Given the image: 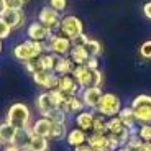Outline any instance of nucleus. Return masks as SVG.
Returning a JSON list of instances; mask_svg holds the SVG:
<instances>
[{
	"label": "nucleus",
	"instance_id": "7",
	"mask_svg": "<svg viewBox=\"0 0 151 151\" xmlns=\"http://www.w3.org/2000/svg\"><path fill=\"white\" fill-rule=\"evenodd\" d=\"M38 22L45 25L46 28H49L53 33H58L59 31V23H61V13H58L49 5H46L38 13Z\"/></svg>",
	"mask_w": 151,
	"mask_h": 151
},
{
	"label": "nucleus",
	"instance_id": "26",
	"mask_svg": "<svg viewBox=\"0 0 151 151\" xmlns=\"http://www.w3.org/2000/svg\"><path fill=\"white\" fill-rule=\"evenodd\" d=\"M36 59H38V64H40V71H53L54 69L56 56L53 53H43Z\"/></svg>",
	"mask_w": 151,
	"mask_h": 151
},
{
	"label": "nucleus",
	"instance_id": "38",
	"mask_svg": "<svg viewBox=\"0 0 151 151\" xmlns=\"http://www.w3.org/2000/svg\"><path fill=\"white\" fill-rule=\"evenodd\" d=\"M2 151H23L22 146L17 143H10V145H4L2 146Z\"/></svg>",
	"mask_w": 151,
	"mask_h": 151
},
{
	"label": "nucleus",
	"instance_id": "40",
	"mask_svg": "<svg viewBox=\"0 0 151 151\" xmlns=\"http://www.w3.org/2000/svg\"><path fill=\"white\" fill-rule=\"evenodd\" d=\"M125 148H127V146H125ZM127 150H128V151H151V145L150 143H143L140 148H136V150H130V148H127Z\"/></svg>",
	"mask_w": 151,
	"mask_h": 151
},
{
	"label": "nucleus",
	"instance_id": "9",
	"mask_svg": "<svg viewBox=\"0 0 151 151\" xmlns=\"http://www.w3.org/2000/svg\"><path fill=\"white\" fill-rule=\"evenodd\" d=\"M104 91L102 87H95V86H91V87H86V89H81V99H82L84 105H86V109L89 110H94L97 109L99 105V100H100V97H102Z\"/></svg>",
	"mask_w": 151,
	"mask_h": 151
},
{
	"label": "nucleus",
	"instance_id": "23",
	"mask_svg": "<svg viewBox=\"0 0 151 151\" xmlns=\"http://www.w3.org/2000/svg\"><path fill=\"white\" fill-rule=\"evenodd\" d=\"M87 145L94 151H110L109 150V141H107V135H100V133H91L87 136Z\"/></svg>",
	"mask_w": 151,
	"mask_h": 151
},
{
	"label": "nucleus",
	"instance_id": "21",
	"mask_svg": "<svg viewBox=\"0 0 151 151\" xmlns=\"http://www.w3.org/2000/svg\"><path fill=\"white\" fill-rule=\"evenodd\" d=\"M51 125H53V122L49 120L48 117H40L31 123V130H33V133L36 136H45V138H48L49 132H51Z\"/></svg>",
	"mask_w": 151,
	"mask_h": 151
},
{
	"label": "nucleus",
	"instance_id": "22",
	"mask_svg": "<svg viewBox=\"0 0 151 151\" xmlns=\"http://www.w3.org/2000/svg\"><path fill=\"white\" fill-rule=\"evenodd\" d=\"M74 63L71 61L69 56H56V63H54V69L53 72H56L58 76H66L71 74L74 69Z\"/></svg>",
	"mask_w": 151,
	"mask_h": 151
},
{
	"label": "nucleus",
	"instance_id": "41",
	"mask_svg": "<svg viewBox=\"0 0 151 151\" xmlns=\"http://www.w3.org/2000/svg\"><path fill=\"white\" fill-rule=\"evenodd\" d=\"M72 151H94V150H92L87 143H84V145H79V146L72 148Z\"/></svg>",
	"mask_w": 151,
	"mask_h": 151
},
{
	"label": "nucleus",
	"instance_id": "15",
	"mask_svg": "<svg viewBox=\"0 0 151 151\" xmlns=\"http://www.w3.org/2000/svg\"><path fill=\"white\" fill-rule=\"evenodd\" d=\"M59 91L66 92L69 95H79L81 94V87L76 82V79L72 77V74H66V76H59L58 79V87Z\"/></svg>",
	"mask_w": 151,
	"mask_h": 151
},
{
	"label": "nucleus",
	"instance_id": "17",
	"mask_svg": "<svg viewBox=\"0 0 151 151\" xmlns=\"http://www.w3.org/2000/svg\"><path fill=\"white\" fill-rule=\"evenodd\" d=\"M23 151H48L49 150V140L45 136L33 135L25 145H22Z\"/></svg>",
	"mask_w": 151,
	"mask_h": 151
},
{
	"label": "nucleus",
	"instance_id": "33",
	"mask_svg": "<svg viewBox=\"0 0 151 151\" xmlns=\"http://www.w3.org/2000/svg\"><path fill=\"white\" fill-rule=\"evenodd\" d=\"M12 28L8 27L7 23L4 22V18L0 17V40L4 41V40H7V38H10V35H12Z\"/></svg>",
	"mask_w": 151,
	"mask_h": 151
},
{
	"label": "nucleus",
	"instance_id": "45",
	"mask_svg": "<svg viewBox=\"0 0 151 151\" xmlns=\"http://www.w3.org/2000/svg\"><path fill=\"white\" fill-rule=\"evenodd\" d=\"M150 145H151V141H150Z\"/></svg>",
	"mask_w": 151,
	"mask_h": 151
},
{
	"label": "nucleus",
	"instance_id": "37",
	"mask_svg": "<svg viewBox=\"0 0 151 151\" xmlns=\"http://www.w3.org/2000/svg\"><path fill=\"white\" fill-rule=\"evenodd\" d=\"M7 8H23V4L20 0H4Z\"/></svg>",
	"mask_w": 151,
	"mask_h": 151
},
{
	"label": "nucleus",
	"instance_id": "18",
	"mask_svg": "<svg viewBox=\"0 0 151 151\" xmlns=\"http://www.w3.org/2000/svg\"><path fill=\"white\" fill-rule=\"evenodd\" d=\"M59 109L63 110V112H66L68 115H76V113L82 112V110L86 109V105H84L81 95H71Z\"/></svg>",
	"mask_w": 151,
	"mask_h": 151
},
{
	"label": "nucleus",
	"instance_id": "28",
	"mask_svg": "<svg viewBox=\"0 0 151 151\" xmlns=\"http://www.w3.org/2000/svg\"><path fill=\"white\" fill-rule=\"evenodd\" d=\"M91 133L107 135V117L95 113V118H94V123H92V132Z\"/></svg>",
	"mask_w": 151,
	"mask_h": 151
},
{
	"label": "nucleus",
	"instance_id": "8",
	"mask_svg": "<svg viewBox=\"0 0 151 151\" xmlns=\"http://www.w3.org/2000/svg\"><path fill=\"white\" fill-rule=\"evenodd\" d=\"M31 79L38 87H41L45 91H53L58 87L59 76L53 71H36L35 74H31Z\"/></svg>",
	"mask_w": 151,
	"mask_h": 151
},
{
	"label": "nucleus",
	"instance_id": "43",
	"mask_svg": "<svg viewBox=\"0 0 151 151\" xmlns=\"http://www.w3.org/2000/svg\"><path fill=\"white\" fill-rule=\"evenodd\" d=\"M2 49H4V43H2V40H0V53H2Z\"/></svg>",
	"mask_w": 151,
	"mask_h": 151
},
{
	"label": "nucleus",
	"instance_id": "27",
	"mask_svg": "<svg viewBox=\"0 0 151 151\" xmlns=\"http://www.w3.org/2000/svg\"><path fill=\"white\" fill-rule=\"evenodd\" d=\"M127 128L123 123H122V120L117 117H110L107 118V133H110V135H117V133L123 132V130Z\"/></svg>",
	"mask_w": 151,
	"mask_h": 151
},
{
	"label": "nucleus",
	"instance_id": "20",
	"mask_svg": "<svg viewBox=\"0 0 151 151\" xmlns=\"http://www.w3.org/2000/svg\"><path fill=\"white\" fill-rule=\"evenodd\" d=\"M87 136L89 135H87L84 130L74 127V128H71L68 132V135H66V143H68L71 148H76V146H79V145L87 143Z\"/></svg>",
	"mask_w": 151,
	"mask_h": 151
},
{
	"label": "nucleus",
	"instance_id": "35",
	"mask_svg": "<svg viewBox=\"0 0 151 151\" xmlns=\"http://www.w3.org/2000/svg\"><path fill=\"white\" fill-rule=\"evenodd\" d=\"M23 66H25V71H27L28 74H35L36 71H40V64H38V59H36V58H35V59H31V61L23 63Z\"/></svg>",
	"mask_w": 151,
	"mask_h": 151
},
{
	"label": "nucleus",
	"instance_id": "5",
	"mask_svg": "<svg viewBox=\"0 0 151 151\" xmlns=\"http://www.w3.org/2000/svg\"><path fill=\"white\" fill-rule=\"evenodd\" d=\"M63 36L69 38L71 41H74L76 38H79L84 33V23L79 17L76 15H64L61 17V23H59V31Z\"/></svg>",
	"mask_w": 151,
	"mask_h": 151
},
{
	"label": "nucleus",
	"instance_id": "19",
	"mask_svg": "<svg viewBox=\"0 0 151 151\" xmlns=\"http://www.w3.org/2000/svg\"><path fill=\"white\" fill-rule=\"evenodd\" d=\"M17 133L18 130L10 125L8 122H2L0 123V145H10V143H15L17 140Z\"/></svg>",
	"mask_w": 151,
	"mask_h": 151
},
{
	"label": "nucleus",
	"instance_id": "24",
	"mask_svg": "<svg viewBox=\"0 0 151 151\" xmlns=\"http://www.w3.org/2000/svg\"><path fill=\"white\" fill-rule=\"evenodd\" d=\"M68 56L71 58V61L74 63L76 66L86 64V61L91 58L89 53H87L86 46H82V45H72V48H71V51H69Z\"/></svg>",
	"mask_w": 151,
	"mask_h": 151
},
{
	"label": "nucleus",
	"instance_id": "30",
	"mask_svg": "<svg viewBox=\"0 0 151 151\" xmlns=\"http://www.w3.org/2000/svg\"><path fill=\"white\" fill-rule=\"evenodd\" d=\"M138 138H140L143 143H150L151 141V123L146 125H138V132H136Z\"/></svg>",
	"mask_w": 151,
	"mask_h": 151
},
{
	"label": "nucleus",
	"instance_id": "34",
	"mask_svg": "<svg viewBox=\"0 0 151 151\" xmlns=\"http://www.w3.org/2000/svg\"><path fill=\"white\" fill-rule=\"evenodd\" d=\"M102 84H104V74H102V71H100V69H94V71H92V86L102 87Z\"/></svg>",
	"mask_w": 151,
	"mask_h": 151
},
{
	"label": "nucleus",
	"instance_id": "31",
	"mask_svg": "<svg viewBox=\"0 0 151 151\" xmlns=\"http://www.w3.org/2000/svg\"><path fill=\"white\" fill-rule=\"evenodd\" d=\"M48 5L53 10H56L58 13H61V12H64L66 7H68V0H48Z\"/></svg>",
	"mask_w": 151,
	"mask_h": 151
},
{
	"label": "nucleus",
	"instance_id": "39",
	"mask_svg": "<svg viewBox=\"0 0 151 151\" xmlns=\"http://www.w3.org/2000/svg\"><path fill=\"white\" fill-rule=\"evenodd\" d=\"M143 15H145V18L151 20V0L143 5Z\"/></svg>",
	"mask_w": 151,
	"mask_h": 151
},
{
	"label": "nucleus",
	"instance_id": "32",
	"mask_svg": "<svg viewBox=\"0 0 151 151\" xmlns=\"http://www.w3.org/2000/svg\"><path fill=\"white\" fill-rule=\"evenodd\" d=\"M140 56L143 58V59H151V40H148V41L141 43L140 46Z\"/></svg>",
	"mask_w": 151,
	"mask_h": 151
},
{
	"label": "nucleus",
	"instance_id": "3",
	"mask_svg": "<svg viewBox=\"0 0 151 151\" xmlns=\"http://www.w3.org/2000/svg\"><path fill=\"white\" fill-rule=\"evenodd\" d=\"M133 113H135V120L138 125H146L151 123V95L140 94L136 95L130 104Z\"/></svg>",
	"mask_w": 151,
	"mask_h": 151
},
{
	"label": "nucleus",
	"instance_id": "42",
	"mask_svg": "<svg viewBox=\"0 0 151 151\" xmlns=\"http://www.w3.org/2000/svg\"><path fill=\"white\" fill-rule=\"evenodd\" d=\"M5 10H7V7H5V2H4V0H0V17L5 13Z\"/></svg>",
	"mask_w": 151,
	"mask_h": 151
},
{
	"label": "nucleus",
	"instance_id": "13",
	"mask_svg": "<svg viewBox=\"0 0 151 151\" xmlns=\"http://www.w3.org/2000/svg\"><path fill=\"white\" fill-rule=\"evenodd\" d=\"M71 74L76 79V82L79 84L81 89H86V87L92 86V69H89L86 64L74 66V69H72Z\"/></svg>",
	"mask_w": 151,
	"mask_h": 151
},
{
	"label": "nucleus",
	"instance_id": "2",
	"mask_svg": "<svg viewBox=\"0 0 151 151\" xmlns=\"http://www.w3.org/2000/svg\"><path fill=\"white\" fill-rule=\"evenodd\" d=\"M43 53H46L45 41H33V40H25V41L15 45L13 49H12L13 58H15L17 61H20V63L31 61Z\"/></svg>",
	"mask_w": 151,
	"mask_h": 151
},
{
	"label": "nucleus",
	"instance_id": "29",
	"mask_svg": "<svg viewBox=\"0 0 151 151\" xmlns=\"http://www.w3.org/2000/svg\"><path fill=\"white\" fill-rule=\"evenodd\" d=\"M86 49H87V53H89V56H95V58H99L100 54H102V43L99 41V40H94V38H89L87 40V43L86 45Z\"/></svg>",
	"mask_w": 151,
	"mask_h": 151
},
{
	"label": "nucleus",
	"instance_id": "14",
	"mask_svg": "<svg viewBox=\"0 0 151 151\" xmlns=\"http://www.w3.org/2000/svg\"><path fill=\"white\" fill-rule=\"evenodd\" d=\"M94 118H95V112L94 110H89V109H84L82 112L76 113L74 117V123L77 128L84 130V132H92V123H94Z\"/></svg>",
	"mask_w": 151,
	"mask_h": 151
},
{
	"label": "nucleus",
	"instance_id": "1",
	"mask_svg": "<svg viewBox=\"0 0 151 151\" xmlns=\"http://www.w3.org/2000/svg\"><path fill=\"white\" fill-rule=\"evenodd\" d=\"M5 122L13 125L17 130H25L31 127V110L27 104L23 102H15L12 104L7 110Z\"/></svg>",
	"mask_w": 151,
	"mask_h": 151
},
{
	"label": "nucleus",
	"instance_id": "12",
	"mask_svg": "<svg viewBox=\"0 0 151 151\" xmlns=\"http://www.w3.org/2000/svg\"><path fill=\"white\" fill-rule=\"evenodd\" d=\"M4 22L7 23L12 30H20L25 25V13L23 8H7L5 13L2 15Z\"/></svg>",
	"mask_w": 151,
	"mask_h": 151
},
{
	"label": "nucleus",
	"instance_id": "16",
	"mask_svg": "<svg viewBox=\"0 0 151 151\" xmlns=\"http://www.w3.org/2000/svg\"><path fill=\"white\" fill-rule=\"evenodd\" d=\"M118 118L122 120V123L127 127V128L132 132V135H136L138 132V123L135 120V113H133L132 107H122V110L118 112Z\"/></svg>",
	"mask_w": 151,
	"mask_h": 151
},
{
	"label": "nucleus",
	"instance_id": "44",
	"mask_svg": "<svg viewBox=\"0 0 151 151\" xmlns=\"http://www.w3.org/2000/svg\"><path fill=\"white\" fill-rule=\"evenodd\" d=\"M20 2H22V4L25 5V4H27V2H30V0H20Z\"/></svg>",
	"mask_w": 151,
	"mask_h": 151
},
{
	"label": "nucleus",
	"instance_id": "36",
	"mask_svg": "<svg viewBox=\"0 0 151 151\" xmlns=\"http://www.w3.org/2000/svg\"><path fill=\"white\" fill-rule=\"evenodd\" d=\"M86 66H87L89 69H92V71H94V69H99V58L91 56L89 59L86 61Z\"/></svg>",
	"mask_w": 151,
	"mask_h": 151
},
{
	"label": "nucleus",
	"instance_id": "4",
	"mask_svg": "<svg viewBox=\"0 0 151 151\" xmlns=\"http://www.w3.org/2000/svg\"><path fill=\"white\" fill-rule=\"evenodd\" d=\"M120 110H122L120 97L115 95V94H112V92H104L102 97H100V100H99L97 109H95V113L110 118V117H117Z\"/></svg>",
	"mask_w": 151,
	"mask_h": 151
},
{
	"label": "nucleus",
	"instance_id": "11",
	"mask_svg": "<svg viewBox=\"0 0 151 151\" xmlns=\"http://www.w3.org/2000/svg\"><path fill=\"white\" fill-rule=\"evenodd\" d=\"M51 35H53V31L49 28H46L45 25H41L38 20L31 22L27 27V38L33 40V41H46Z\"/></svg>",
	"mask_w": 151,
	"mask_h": 151
},
{
	"label": "nucleus",
	"instance_id": "6",
	"mask_svg": "<svg viewBox=\"0 0 151 151\" xmlns=\"http://www.w3.org/2000/svg\"><path fill=\"white\" fill-rule=\"evenodd\" d=\"M72 48V41L69 38L63 36L61 33H53L45 41L46 53H53L54 56H68Z\"/></svg>",
	"mask_w": 151,
	"mask_h": 151
},
{
	"label": "nucleus",
	"instance_id": "25",
	"mask_svg": "<svg viewBox=\"0 0 151 151\" xmlns=\"http://www.w3.org/2000/svg\"><path fill=\"white\" fill-rule=\"evenodd\" d=\"M68 132H69V130H68V125H66V123H56V122H53L48 140H49V141L66 140V135H68Z\"/></svg>",
	"mask_w": 151,
	"mask_h": 151
},
{
	"label": "nucleus",
	"instance_id": "10",
	"mask_svg": "<svg viewBox=\"0 0 151 151\" xmlns=\"http://www.w3.org/2000/svg\"><path fill=\"white\" fill-rule=\"evenodd\" d=\"M35 105H36V110L40 113V117H49V113L56 110V104L53 102L51 99V94L49 91H43L36 95V100H35Z\"/></svg>",
	"mask_w": 151,
	"mask_h": 151
}]
</instances>
